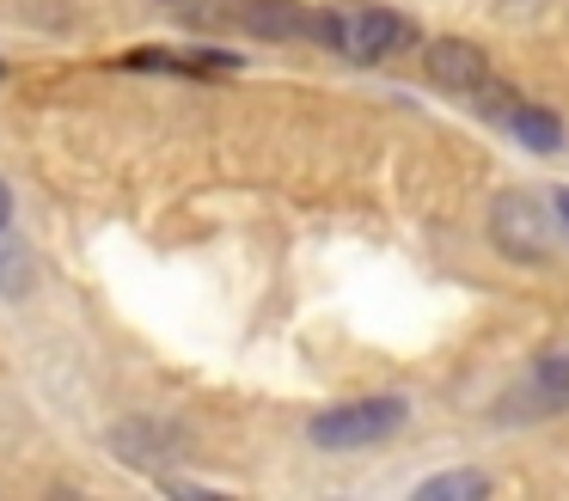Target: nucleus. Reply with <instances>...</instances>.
Listing matches in <instances>:
<instances>
[{
	"instance_id": "obj_1",
	"label": "nucleus",
	"mask_w": 569,
	"mask_h": 501,
	"mask_svg": "<svg viewBox=\"0 0 569 501\" xmlns=\"http://www.w3.org/2000/svg\"><path fill=\"white\" fill-rule=\"evenodd\" d=\"M319 37L337 49L343 61H386L398 43H410V24L380 0H343L319 19Z\"/></svg>"
},
{
	"instance_id": "obj_2",
	"label": "nucleus",
	"mask_w": 569,
	"mask_h": 501,
	"mask_svg": "<svg viewBox=\"0 0 569 501\" xmlns=\"http://www.w3.org/2000/svg\"><path fill=\"white\" fill-rule=\"evenodd\" d=\"M405 398H356V403H331V410L312 415L307 440L325 452H356V447H373V440H392L405 428Z\"/></svg>"
},
{
	"instance_id": "obj_3",
	"label": "nucleus",
	"mask_w": 569,
	"mask_h": 501,
	"mask_svg": "<svg viewBox=\"0 0 569 501\" xmlns=\"http://www.w3.org/2000/svg\"><path fill=\"white\" fill-rule=\"evenodd\" d=\"M551 220H557V208H539L532 190H502L490 208V239L515 263H545L551 257Z\"/></svg>"
},
{
	"instance_id": "obj_4",
	"label": "nucleus",
	"mask_w": 569,
	"mask_h": 501,
	"mask_svg": "<svg viewBox=\"0 0 569 501\" xmlns=\"http://www.w3.org/2000/svg\"><path fill=\"white\" fill-rule=\"evenodd\" d=\"M557 410H569V354H539L496 415L502 422H539V415H557Z\"/></svg>"
},
{
	"instance_id": "obj_5",
	"label": "nucleus",
	"mask_w": 569,
	"mask_h": 501,
	"mask_svg": "<svg viewBox=\"0 0 569 501\" xmlns=\"http://www.w3.org/2000/svg\"><path fill=\"white\" fill-rule=\"evenodd\" d=\"M422 73H429L441 92H483L490 86V68H483V49L466 43V37H435L429 43V61H422Z\"/></svg>"
},
{
	"instance_id": "obj_6",
	"label": "nucleus",
	"mask_w": 569,
	"mask_h": 501,
	"mask_svg": "<svg viewBox=\"0 0 569 501\" xmlns=\"http://www.w3.org/2000/svg\"><path fill=\"white\" fill-rule=\"evenodd\" d=\"M502 129H515L532 153H557V147H563V122H557L551 110H539V104H515L502 117Z\"/></svg>"
},
{
	"instance_id": "obj_7",
	"label": "nucleus",
	"mask_w": 569,
	"mask_h": 501,
	"mask_svg": "<svg viewBox=\"0 0 569 501\" xmlns=\"http://www.w3.org/2000/svg\"><path fill=\"white\" fill-rule=\"evenodd\" d=\"M478 495H490L483 471H441L429 483H417V501H478Z\"/></svg>"
},
{
	"instance_id": "obj_8",
	"label": "nucleus",
	"mask_w": 569,
	"mask_h": 501,
	"mask_svg": "<svg viewBox=\"0 0 569 501\" xmlns=\"http://www.w3.org/2000/svg\"><path fill=\"white\" fill-rule=\"evenodd\" d=\"M0 293H7V300L31 293V251L7 227H0Z\"/></svg>"
},
{
	"instance_id": "obj_9",
	"label": "nucleus",
	"mask_w": 569,
	"mask_h": 501,
	"mask_svg": "<svg viewBox=\"0 0 569 501\" xmlns=\"http://www.w3.org/2000/svg\"><path fill=\"white\" fill-rule=\"evenodd\" d=\"M166 7H172L178 19H190V24H221V19H233V0H166Z\"/></svg>"
},
{
	"instance_id": "obj_10",
	"label": "nucleus",
	"mask_w": 569,
	"mask_h": 501,
	"mask_svg": "<svg viewBox=\"0 0 569 501\" xmlns=\"http://www.w3.org/2000/svg\"><path fill=\"white\" fill-rule=\"evenodd\" d=\"M551 208H557V227L569 232V190H557V196H551Z\"/></svg>"
},
{
	"instance_id": "obj_11",
	"label": "nucleus",
	"mask_w": 569,
	"mask_h": 501,
	"mask_svg": "<svg viewBox=\"0 0 569 501\" xmlns=\"http://www.w3.org/2000/svg\"><path fill=\"white\" fill-rule=\"evenodd\" d=\"M0 227H13V190L0 183Z\"/></svg>"
}]
</instances>
